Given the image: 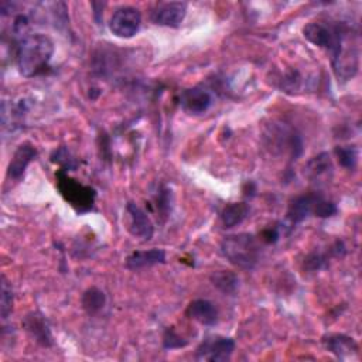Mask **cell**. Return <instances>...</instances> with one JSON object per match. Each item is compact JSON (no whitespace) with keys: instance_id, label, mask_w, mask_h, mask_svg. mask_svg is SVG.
Returning <instances> with one entry per match:
<instances>
[{"instance_id":"6","label":"cell","mask_w":362,"mask_h":362,"mask_svg":"<svg viewBox=\"0 0 362 362\" xmlns=\"http://www.w3.org/2000/svg\"><path fill=\"white\" fill-rule=\"evenodd\" d=\"M235 349V341L228 337H212L204 339L197 348L195 358L198 361L223 362L230 358Z\"/></svg>"},{"instance_id":"2","label":"cell","mask_w":362,"mask_h":362,"mask_svg":"<svg viewBox=\"0 0 362 362\" xmlns=\"http://www.w3.org/2000/svg\"><path fill=\"white\" fill-rule=\"evenodd\" d=\"M221 252L232 264L240 269H253L259 260L260 247L253 235L236 233L222 240Z\"/></svg>"},{"instance_id":"1","label":"cell","mask_w":362,"mask_h":362,"mask_svg":"<svg viewBox=\"0 0 362 362\" xmlns=\"http://www.w3.org/2000/svg\"><path fill=\"white\" fill-rule=\"evenodd\" d=\"M52 54L54 42L48 35L41 33L28 34L18 41L16 48L18 72L25 78H33L45 72Z\"/></svg>"},{"instance_id":"4","label":"cell","mask_w":362,"mask_h":362,"mask_svg":"<svg viewBox=\"0 0 362 362\" xmlns=\"http://www.w3.org/2000/svg\"><path fill=\"white\" fill-rule=\"evenodd\" d=\"M345 31L344 25H327L324 23L320 21H313L308 23L304 28H303V34L304 37L314 45L320 47V48H327L334 51L335 47L338 45L342 34Z\"/></svg>"},{"instance_id":"19","label":"cell","mask_w":362,"mask_h":362,"mask_svg":"<svg viewBox=\"0 0 362 362\" xmlns=\"http://www.w3.org/2000/svg\"><path fill=\"white\" fill-rule=\"evenodd\" d=\"M211 281L223 294H233L239 286L238 276L228 270H218V272L212 273Z\"/></svg>"},{"instance_id":"17","label":"cell","mask_w":362,"mask_h":362,"mask_svg":"<svg viewBox=\"0 0 362 362\" xmlns=\"http://www.w3.org/2000/svg\"><path fill=\"white\" fill-rule=\"evenodd\" d=\"M332 171L331 160L327 153H321L313 160L308 161L305 173L313 181H320L321 178H327Z\"/></svg>"},{"instance_id":"8","label":"cell","mask_w":362,"mask_h":362,"mask_svg":"<svg viewBox=\"0 0 362 362\" xmlns=\"http://www.w3.org/2000/svg\"><path fill=\"white\" fill-rule=\"evenodd\" d=\"M187 13V3L184 1H168L160 3L151 11V21L157 25L177 28L181 25Z\"/></svg>"},{"instance_id":"7","label":"cell","mask_w":362,"mask_h":362,"mask_svg":"<svg viewBox=\"0 0 362 362\" xmlns=\"http://www.w3.org/2000/svg\"><path fill=\"white\" fill-rule=\"evenodd\" d=\"M58 187L64 198L69 201L71 205L78 206L81 211L90 208L95 192L89 187H83L75 180H71L64 171L58 174Z\"/></svg>"},{"instance_id":"9","label":"cell","mask_w":362,"mask_h":362,"mask_svg":"<svg viewBox=\"0 0 362 362\" xmlns=\"http://www.w3.org/2000/svg\"><path fill=\"white\" fill-rule=\"evenodd\" d=\"M180 103L187 113L201 115L205 113L212 105V96L206 89L201 86H194L181 92Z\"/></svg>"},{"instance_id":"21","label":"cell","mask_w":362,"mask_h":362,"mask_svg":"<svg viewBox=\"0 0 362 362\" xmlns=\"http://www.w3.org/2000/svg\"><path fill=\"white\" fill-rule=\"evenodd\" d=\"M335 153H337L338 161L342 167L349 168V170L355 168V165L358 163V151H356L355 147H351V146L337 147Z\"/></svg>"},{"instance_id":"11","label":"cell","mask_w":362,"mask_h":362,"mask_svg":"<svg viewBox=\"0 0 362 362\" xmlns=\"http://www.w3.org/2000/svg\"><path fill=\"white\" fill-rule=\"evenodd\" d=\"M24 328L30 334V337L42 346H51L52 345V335L49 325L45 320V317L41 313H30L24 318Z\"/></svg>"},{"instance_id":"5","label":"cell","mask_w":362,"mask_h":362,"mask_svg":"<svg viewBox=\"0 0 362 362\" xmlns=\"http://www.w3.org/2000/svg\"><path fill=\"white\" fill-rule=\"evenodd\" d=\"M141 24V14L136 7L124 6L117 8L109 21L110 31L120 38L133 37Z\"/></svg>"},{"instance_id":"24","label":"cell","mask_w":362,"mask_h":362,"mask_svg":"<svg viewBox=\"0 0 362 362\" xmlns=\"http://www.w3.org/2000/svg\"><path fill=\"white\" fill-rule=\"evenodd\" d=\"M163 345L165 349H175L185 346L187 341L182 337H180L173 328H167L163 337Z\"/></svg>"},{"instance_id":"14","label":"cell","mask_w":362,"mask_h":362,"mask_svg":"<svg viewBox=\"0 0 362 362\" xmlns=\"http://www.w3.org/2000/svg\"><path fill=\"white\" fill-rule=\"evenodd\" d=\"M187 315L202 325H214L218 321V308L209 300L198 298L188 304Z\"/></svg>"},{"instance_id":"26","label":"cell","mask_w":362,"mask_h":362,"mask_svg":"<svg viewBox=\"0 0 362 362\" xmlns=\"http://www.w3.org/2000/svg\"><path fill=\"white\" fill-rule=\"evenodd\" d=\"M52 161H57L59 165L64 167V170H71L76 167V161L71 157V154L65 148H59L54 151Z\"/></svg>"},{"instance_id":"20","label":"cell","mask_w":362,"mask_h":362,"mask_svg":"<svg viewBox=\"0 0 362 362\" xmlns=\"http://www.w3.org/2000/svg\"><path fill=\"white\" fill-rule=\"evenodd\" d=\"M81 303H82L83 310H85L89 315H93V314L99 313V311L105 307V304H106V296H105V293H103L100 288H98V287H90V288H88V290L83 293Z\"/></svg>"},{"instance_id":"25","label":"cell","mask_w":362,"mask_h":362,"mask_svg":"<svg viewBox=\"0 0 362 362\" xmlns=\"http://www.w3.org/2000/svg\"><path fill=\"white\" fill-rule=\"evenodd\" d=\"M328 263L327 256L318 252H313L310 253L305 260H304V267L310 272H315V270H321L322 267H325Z\"/></svg>"},{"instance_id":"16","label":"cell","mask_w":362,"mask_h":362,"mask_svg":"<svg viewBox=\"0 0 362 362\" xmlns=\"http://www.w3.org/2000/svg\"><path fill=\"white\" fill-rule=\"evenodd\" d=\"M165 262V252L163 249H150V250H137L133 252L127 259H126V266L132 270L141 269V267H148L154 264H160Z\"/></svg>"},{"instance_id":"23","label":"cell","mask_w":362,"mask_h":362,"mask_svg":"<svg viewBox=\"0 0 362 362\" xmlns=\"http://www.w3.org/2000/svg\"><path fill=\"white\" fill-rule=\"evenodd\" d=\"M337 205L325 198H322L320 195L317 204H315V209H314V215L315 216H320V218H328V216H332L337 214Z\"/></svg>"},{"instance_id":"22","label":"cell","mask_w":362,"mask_h":362,"mask_svg":"<svg viewBox=\"0 0 362 362\" xmlns=\"http://www.w3.org/2000/svg\"><path fill=\"white\" fill-rule=\"evenodd\" d=\"M13 308V291L8 281L1 277V297H0V313L1 318L6 320Z\"/></svg>"},{"instance_id":"12","label":"cell","mask_w":362,"mask_h":362,"mask_svg":"<svg viewBox=\"0 0 362 362\" xmlns=\"http://www.w3.org/2000/svg\"><path fill=\"white\" fill-rule=\"evenodd\" d=\"M35 156H37V150L33 144L23 143L21 146H18L8 164L7 175L13 180H20L24 175L27 165L34 160Z\"/></svg>"},{"instance_id":"3","label":"cell","mask_w":362,"mask_h":362,"mask_svg":"<svg viewBox=\"0 0 362 362\" xmlns=\"http://www.w3.org/2000/svg\"><path fill=\"white\" fill-rule=\"evenodd\" d=\"M352 33L345 28L338 45L332 51L334 72L338 79L348 81L354 78L359 68V45L358 38L351 35Z\"/></svg>"},{"instance_id":"18","label":"cell","mask_w":362,"mask_h":362,"mask_svg":"<svg viewBox=\"0 0 362 362\" xmlns=\"http://www.w3.org/2000/svg\"><path fill=\"white\" fill-rule=\"evenodd\" d=\"M249 206L245 202H232L226 205L221 214V219L225 228H233L247 216Z\"/></svg>"},{"instance_id":"13","label":"cell","mask_w":362,"mask_h":362,"mask_svg":"<svg viewBox=\"0 0 362 362\" xmlns=\"http://www.w3.org/2000/svg\"><path fill=\"white\" fill-rule=\"evenodd\" d=\"M322 344L325 349L337 355L338 358H351L352 355L358 354V344L354 338L344 335V334H329L322 338Z\"/></svg>"},{"instance_id":"10","label":"cell","mask_w":362,"mask_h":362,"mask_svg":"<svg viewBox=\"0 0 362 362\" xmlns=\"http://www.w3.org/2000/svg\"><path fill=\"white\" fill-rule=\"evenodd\" d=\"M127 214H129V230L134 238L141 240H150L154 235V226L148 215L136 204H127Z\"/></svg>"},{"instance_id":"15","label":"cell","mask_w":362,"mask_h":362,"mask_svg":"<svg viewBox=\"0 0 362 362\" xmlns=\"http://www.w3.org/2000/svg\"><path fill=\"white\" fill-rule=\"evenodd\" d=\"M318 198H320L318 194H305V195L296 197L288 205V211H287L288 219L293 223H297L304 221L310 214L314 215V209Z\"/></svg>"}]
</instances>
